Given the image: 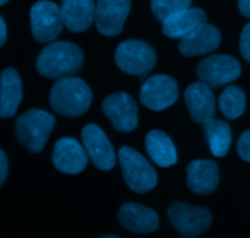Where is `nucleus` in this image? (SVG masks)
<instances>
[{"mask_svg":"<svg viewBox=\"0 0 250 238\" xmlns=\"http://www.w3.org/2000/svg\"><path fill=\"white\" fill-rule=\"evenodd\" d=\"M62 22L71 32H83L95 20L96 5L93 0H62Z\"/></svg>","mask_w":250,"mask_h":238,"instance_id":"nucleus-18","label":"nucleus"},{"mask_svg":"<svg viewBox=\"0 0 250 238\" xmlns=\"http://www.w3.org/2000/svg\"><path fill=\"white\" fill-rule=\"evenodd\" d=\"M52 160L54 166L62 174L78 175L87 165V154L76 139L65 137L55 143Z\"/></svg>","mask_w":250,"mask_h":238,"instance_id":"nucleus-13","label":"nucleus"},{"mask_svg":"<svg viewBox=\"0 0 250 238\" xmlns=\"http://www.w3.org/2000/svg\"><path fill=\"white\" fill-rule=\"evenodd\" d=\"M86 153L98 170L108 171L115 165V153L104 132L97 125H86L81 132Z\"/></svg>","mask_w":250,"mask_h":238,"instance_id":"nucleus-11","label":"nucleus"},{"mask_svg":"<svg viewBox=\"0 0 250 238\" xmlns=\"http://www.w3.org/2000/svg\"><path fill=\"white\" fill-rule=\"evenodd\" d=\"M220 182L218 166L212 160H195L187 167V184L196 194H210Z\"/></svg>","mask_w":250,"mask_h":238,"instance_id":"nucleus-17","label":"nucleus"},{"mask_svg":"<svg viewBox=\"0 0 250 238\" xmlns=\"http://www.w3.org/2000/svg\"><path fill=\"white\" fill-rule=\"evenodd\" d=\"M204 132L211 153L217 158H223L228 153L232 143V131L229 125L212 117L204 122Z\"/></svg>","mask_w":250,"mask_h":238,"instance_id":"nucleus-22","label":"nucleus"},{"mask_svg":"<svg viewBox=\"0 0 250 238\" xmlns=\"http://www.w3.org/2000/svg\"><path fill=\"white\" fill-rule=\"evenodd\" d=\"M190 5L191 0H151V10L161 22L178 11L190 8Z\"/></svg>","mask_w":250,"mask_h":238,"instance_id":"nucleus-24","label":"nucleus"},{"mask_svg":"<svg viewBox=\"0 0 250 238\" xmlns=\"http://www.w3.org/2000/svg\"><path fill=\"white\" fill-rule=\"evenodd\" d=\"M118 219L123 227L135 233H151L160 225V219L152 209L135 203L123 204Z\"/></svg>","mask_w":250,"mask_h":238,"instance_id":"nucleus-16","label":"nucleus"},{"mask_svg":"<svg viewBox=\"0 0 250 238\" xmlns=\"http://www.w3.org/2000/svg\"><path fill=\"white\" fill-rule=\"evenodd\" d=\"M238 155L244 160V162L250 163V129L245 131L242 136L239 137L237 143Z\"/></svg>","mask_w":250,"mask_h":238,"instance_id":"nucleus-25","label":"nucleus"},{"mask_svg":"<svg viewBox=\"0 0 250 238\" xmlns=\"http://www.w3.org/2000/svg\"><path fill=\"white\" fill-rule=\"evenodd\" d=\"M115 64L128 74H146L155 67L156 53L143 40H125L115 50Z\"/></svg>","mask_w":250,"mask_h":238,"instance_id":"nucleus-5","label":"nucleus"},{"mask_svg":"<svg viewBox=\"0 0 250 238\" xmlns=\"http://www.w3.org/2000/svg\"><path fill=\"white\" fill-rule=\"evenodd\" d=\"M102 110L119 132H131L138 126V107L128 93H115L103 100Z\"/></svg>","mask_w":250,"mask_h":238,"instance_id":"nucleus-10","label":"nucleus"},{"mask_svg":"<svg viewBox=\"0 0 250 238\" xmlns=\"http://www.w3.org/2000/svg\"><path fill=\"white\" fill-rule=\"evenodd\" d=\"M8 176V158L3 150H0V186L5 182Z\"/></svg>","mask_w":250,"mask_h":238,"instance_id":"nucleus-27","label":"nucleus"},{"mask_svg":"<svg viewBox=\"0 0 250 238\" xmlns=\"http://www.w3.org/2000/svg\"><path fill=\"white\" fill-rule=\"evenodd\" d=\"M221 111L227 119L234 120L242 116L247 105L245 94L237 86H228L218 99Z\"/></svg>","mask_w":250,"mask_h":238,"instance_id":"nucleus-23","label":"nucleus"},{"mask_svg":"<svg viewBox=\"0 0 250 238\" xmlns=\"http://www.w3.org/2000/svg\"><path fill=\"white\" fill-rule=\"evenodd\" d=\"M205 22L206 14L201 9L188 8L163 21L162 31L169 38H182Z\"/></svg>","mask_w":250,"mask_h":238,"instance_id":"nucleus-20","label":"nucleus"},{"mask_svg":"<svg viewBox=\"0 0 250 238\" xmlns=\"http://www.w3.org/2000/svg\"><path fill=\"white\" fill-rule=\"evenodd\" d=\"M22 100V83L18 71L5 69L0 76V117L10 119Z\"/></svg>","mask_w":250,"mask_h":238,"instance_id":"nucleus-19","label":"nucleus"},{"mask_svg":"<svg viewBox=\"0 0 250 238\" xmlns=\"http://www.w3.org/2000/svg\"><path fill=\"white\" fill-rule=\"evenodd\" d=\"M31 31L40 43L53 42L62 33V22L60 8L57 4L42 0L31 8Z\"/></svg>","mask_w":250,"mask_h":238,"instance_id":"nucleus-8","label":"nucleus"},{"mask_svg":"<svg viewBox=\"0 0 250 238\" xmlns=\"http://www.w3.org/2000/svg\"><path fill=\"white\" fill-rule=\"evenodd\" d=\"M8 1H9V0H0V6H3L4 4H6Z\"/></svg>","mask_w":250,"mask_h":238,"instance_id":"nucleus-30","label":"nucleus"},{"mask_svg":"<svg viewBox=\"0 0 250 238\" xmlns=\"http://www.w3.org/2000/svg\"><path fill=\"white\" fill-rule=\"evenodd\" d=\"M239 48L242 56L248 62H250V22L244 26L242 33H240Z\"/></svg>","mask_w":250,"mask_h":238,"instance_id":"nucleus-26","label":"nucleus"},{"mask_svg":"<svg viewBox=\"0 0 250 238\" xmlns=\"http://www.w3.org/2000/svg\"><path fill=\"white\" fill-rule=\"evenodd\" d=\"M242 73V67L238 60L229 55H210L201 60L196 69L200 82L211 88H217L233 82Z\"/></svg>","mask_w":250,"mask_h":238,"instance_id":"nucleus-6","label":"nucleus"},{"mask_svg":"<svg viewBox=\"0 0 250 238\" xmlns=\"http://www.w3.org/2000/svg\"><path fill=\"white\" fill-rule=\"evenodd\" d=\"M145 146L148 155L161 167H169L177 164V150L172 139L162 131L153 129L145 138Z\"/></svg>","mask_w":250,"mask_h":238,"instance_id":"nucleus-21","label":"nucleus"},{"mask_svg":"<svg viewBox=\"0 0 250 238\" xmlns=\"http://www.w3.org/2000/svg\"><path fill=\"white\" fill-rule=\"evenodd\" d=\"M238 9L242 16L250 18V0H238Z\"/></svg>","mask_w":250,"mask_h":238,"instance_id":"nucleus-28","label":"nucleus"},{"mask_svg":"<svg viewBox=\"0 0 250 238\" xmlns=\"http://www.w3.org/2000/svg\"><path fill=\"white\" fill-rule=\"evenodd\" d=\"M173 227L184 237H195L210 228L212 216L210 211L187 203H174L167 211Z\"/></svg>","mask_w":250,"mask_h":238,"instance_id":"nucleus-7","label":"nucleus"},{"mask_svg":"<svg viewBox=\"0 0 250 238\" xmlns=\"http://www.w3.org/2000/svg\"><path fill=\"white\" fill-rule=\"evenodd\" d=\"M83 62V50L78 45L70 42H54L40 53L36 67L43 77L60 79L79 72Z\"/></svg>","mask_w":250,"mask_h":238,"instance_id":"nucleus-1","label":"nucleus"},{"mask_svg":"<svg viewBox=\"0 0 250 238\" xmlns=\"http://www.w3.org/2000/svg\"><path fill=\"white\" fill-rule=\"evenodd\" d=\"M185 103L191 119L198 124H204L216 114V103L211 87L203 82L193 83L185 91Z\"/></svg>","mask_w":250,"mask_h":238,"instance_id":"nucleus-15","label":"nucleus"},{"mask_svg":"<svg viewBox=\"0 0 250 238\" xmlns=\"http://www.w3.org/2000/svg\"><path fill=\"white\" fill-rule=\"evenodd\" d=\"M92 102L90 87L78 77L60 78L50 91L49 103L55 112L66 117L85 114Z\"/></svg>","mask_w":250,"mask_h":238,"instance_id":"nucleus-2","label":"nucleus"},{"mask_svg":"<svg viewBox=\"0 0 250 238\" xmlns=\"http://www.w3.org/2000/svg\"><path fill=\"white\" fill-rule=\"evenodd\" d=\"M6 40V25L3 18L0 16V47L5 43Z\"/></svg>","mask_w":250,"mask_h":238,"instance_id":"nucleus-29","label":"nucleus"},{"mask_svg":"<svg viewBox=\"0 0 250 238\" xmlns=\"http://www.w3.org/2000/svg\"><path fill=\"white\" fill-rule=\"evenodd\" d=\"M55 126V117L40 109H31L16 120V136L31 153H41Z\"/></svg>","mask_w":250,"mask_h":238,"instance_id":"nucleus-3","label":"nucleus"},{"mask_svg":"<svg viewBox=\"0 0 250 238\" xmlns=\"http://www.w3.org/2000/svg\"><path fill=\"white\" fill-rule=\"evenodd\" d=\"M221 43V33L215 26L203 23L180 38L179 52L184 56H199L212 53Z\"/></svg>","mask_w":250,"mask_h":238,"instance_id":"nucleus-14","label":"nucleus"},{"mask_svg":"<svg viewBox=\"0 0 250 238\" xmlns=\"http://www.w3.org/2000/svg\"><path fill=\"white\" fill-rule=\"evenodd\" d=\"M123 176L129 188L135 193H146L157 184V174L150 163L139 151L123 146L118 151Z\"/></svg>","mask_w":250,"mask_h":238,"instance_id":"nucleus-4","label":"nucleus"},{"mask_svg":"<svg viewBox=\"0 0 250 238\" xmlns=\"http://www.w3.org/2000/svg\"><path fill=\"white\" fill-rule=\"evenodd\" d=\"M130 6V0H98L95 18L101 35L114 37L122 33Z\"/></svg>","mask_w":250,"mask_h":238,"instance_id":"nucleus-12","label":"nucleus"},{"mask_svg":"<svg viewBox=\"0 0 250 238\" xmlns=\"http://www.w3.org/2000/svg\"><path fill=\"white\" fill-rule=\"evenodd\" d=\"M178 85L174 79L166 74L150 77L140 90V100L146 108L161 111L172 107L178 99Z\"/></svg>","mask_w":250,"mask_h":238,"instance_id":"nucleus-9","label":"nucleus"}]
</instances>
